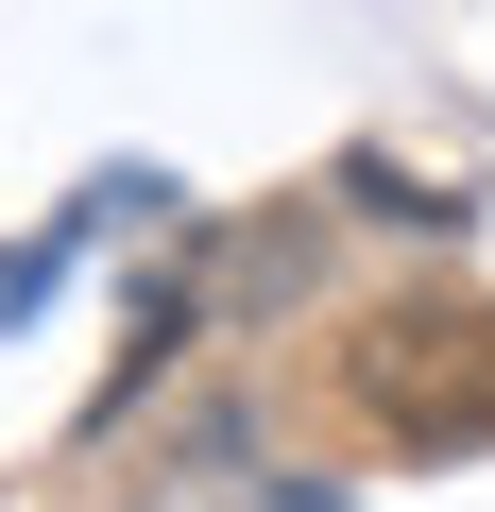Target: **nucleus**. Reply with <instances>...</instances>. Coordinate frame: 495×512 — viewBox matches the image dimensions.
Segmentation results:
<instances>
[{
    "instance_id": "f257e3e1",
    "label": "nucleus",
    "mask_w": 495,
    "mask_h": 512,
    "mask_svg": "<svg viewBox=\"0 0 495 512\" xmlns=\"http://www.w3.org/2000/svg\"><path fill=\"white\" fill-rule=\"evenodd\" d=\"M342 393L410 444V461H444V444H495V308H444V291H410V308H376L359 342H342Z\"/></svg>"
}]
</instances>
